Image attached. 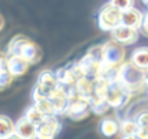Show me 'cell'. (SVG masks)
Returning <instances> with one entry per match:
<instances>
[{
    "instance_id": "1",
    "label": "cell",
    "mask_w": 148,
    "mask_h": 139,
    "mask_svg": "<svg viewBox=\"0 0 148 139\" xmlns=\"http://www.w3.org/2000/svg\"><path fill=\"white\" fill-rule=\"evenodd\" d=\"M145 78H147V72L138 69L135 65L130 62H125L121 67H119V76L118 80L128 89V92L132 96L143 93L147 86H145Z\"/></svg>"
},
{
    "instance_id": "2",
    "label": "cell",
    "mask_w": 148,
    "mask_h": 139,
    "mask_svg": "<svg viewBox=\"0 0 148 139\" xmlns=\"http://www.w3.org/2000/svg\"><path fill=\"white\" fill-rule=\"evenodd\" d=\"M6 56H20L26 59L30 65H33L40 59V49L26 36L19 35L9 42L6 49Z\"/></svg>"
},
{
    "instance_id": "3",
    "label": "cell",
    "mask_w": 148,
    "mask_h": 139,
    "mask_svg": "<svg viewBox=\"0 0 148 139\" xmlns=\"http://www.w3.org/2000/svg\"><path fill=\"white\" fill-rule=\"evenodd\" d=\"M125 46L111 39L102 45V66L109 69H119L125 63Z\"/></svg>"
},
{
    "instance_id": "4",
    "label": "cell",
    "mask_w": 148,
    "mask_h": 139,
    "mask_svg": "<svg viewBox=\"0 0 148 139\" xmlns=\"http://www.w3.org/2000/svg\"><path fill=\"white\" fill-rule=\"evenodd\" d=\"M59 86V80L56 78V73L52 70H43L40 72L38 78V83L33 88L32 99L33 103H38L43 99H49V95Z\"/></svg>"
},
{
    "instance_id": "5",
    "label": "cell",
    "mask_w": 148,
    "mask_h": 139,
    "mask_svg": "<svg viewBox=\"0 0 148 139\" xmlns=\"http://www.w3.org/2000/svg\"><path fill=\"white\" fill-rule=\"evenodd\" d=\"M122 25V12L112 6L109 1L103 4L98 12V26L105 32H114Z\"/></svg>"
},
{
    "instance_id": "6",
    "label": "cell",
    "mask_w": 148,
    "mask_h": 139,
    "mask_svg": "<svg viewBox=\"0 0 148 139\" xmlns=\"http://www.w3.org/2000/svg\"><path fill=\"white\" fill-rule=\"evenodd\" d=\"M131 97H132V95L128 92V89L119 80L112 82L105 95V100L108 102V105L115 109H121V108L127 106L130 103Z\"/></svg>"
},
{
    "instance_id": "7",
    "label": "cell",
    "mask_w": 148,
    "mask_h": 139,
    "mask_svg": "<svg viewBox=\"0 0 148 139\" xmlns=\"http://www.w3.org/2000/svg\"><path fill=\"white\" fill-rule=\"evenodd\" d=\"M62 129V123L58 116H46L38 126V139H55Z\"/></svg>"
},
{
    "instance_id": "8",
    "label": "cell",
    "mask_w": 148,
    "mask_h": 139,
    "mask_svg": "<svg viewBox=\"0 0 148 139\" xmlns=\"http://www.w3.org/2000/svg\"><path fill=\"white\" fill-rule=\"evenodd\" d=\"M78 63L86 78L98 79L101 76V72H102V60L101 59H97V57L91 56L89 53H86L81 60H78Z\"/></svg>"
},
{
    "instance_id": "9",
    "label": "cell",
    "mask_w": 148,
    "mask_h": 139,
    "mask_svg": "<svg viewBox=\"0 0 148 139\" xmlns=\"http://www.w3.org/2000/svg\"><path fill=\"white\" fill-rule=\"evenodd\" d=\"M89 113H91V100L84 99L75 103H69L65 116H68L72 121H84L89 116Z\"/></svg>"
},
{
    "instance_id": "10",
    "label": "cell",
    "mask_w": 148,
    "mask_h": 139,
    "mask_svg": "<svg viewBox=\"0 0 148 139\" xmlns=\"http://www.w3.org/2000/svg\"><path fill=\"white\" fill-rule=\"evenodd\" d=\"M111 35H112V40H115L116 43H119L122 46H127V45H132V43H135L138 40L140 30L131 29V27H127V26H122L121 25Z\"/></svg>"
},
{
    "instance_id": "11",
    "label": "cell",
    "mask_w": 148,
    "mask_h": 139,
    "mask_svg": "<svg viewBox=\"0 0 148 139\" xmlns=\"http://www.w3.org/2000/svg\"><path fill=\"white\" fill-rule=\"evenodd\" d=\"M49 100L53 103L56 115H65L66 109H68V88L59 85L53 92L49 95Z\"/></svg>"
},
{
    "instance_id": "12",
    "label": "cell",
    "mask_w": 148,
    "mask_h": 139,
    "mask_svg": "<svg viewBox=\"0 0 148 139\" xmlns=\"http://www.w3.org/2000/svg\"><path fill=\"white\" fill-rule=\"evenodd\" d=\"M16 135L22 139H38V126L22 116L16 121Z\"/></svg>"
},
{
    "instance_id": "13",
    "label": "cell",
    "mask_w": 148,
    "mask_h": 139,
    "mask_svg": "<svg viewBox=\"0 0 148 139\" xmlns=\"http://www.w3.org/2000/svg\"><path fill=\"white\" fill-rule=\"evenodd\" d=\"M143 22H144V13L140 9L132 7L130 10L122 12V26L140 30L143 26Z\"/></svg>"
},
{
    "instance_id": "14",
    "label": "cell",
    "mask_w": 148,
    "mask_h": 139,
    "mask_svg": "<svg viewBox=\"0 0 148 139\" xmlns=\"http://www.w3.org/2000/svg\"><path fill=\"white\" fill-rule=\"evenodd\" d=\"M56 78H58V80H59V85H62V86H65V88H75V85L78 83V76L75 75V72H73V69H72V66L71 65H68V66H65V67H60V69H58L56 72Z\"/></svg>"
},
{
    "instance_id": "15",
    "label": "cell",
    "mask_w": 148,
    "mask_h": 139,
    "mask_svg": "<svg viewBox=\"0 0 148 139\" xmlns=\"http://www.w3.org/2000/svg\"><path fill=\"white\" fill-rule=\"evenodd\" d=\"M7 67H9L10 73L16 78V76L25 75L29 70L30 63L20 56H7Z\"/></svg>"
},
{
    "instance_id": "16",
    "label": "cell",
    "mask_w": 148,
    "mask_h": 139,
    "mask_svg": "<svg viewBox=\"0 0 148 139\" xmlns=\"http://www.w3.org/2000/svg\"><path fill=\"white\" fill-rule=\"evenodd\" d=\"M99 132L105 138H114L119 134V122L114 118H103L99 123Z\"/></svg>"
},
{
    "instance_id": "17",
    "label": "cell",
    "mask_w": 148,
    "mask_h": 139,
    "mask_svg": "<svg viewBox=\"0 0 148 139\" xmlns=\"http://www.w3.org/2000/svg\"><path fill=\"white\" fill-rule=\"evenodd\" d=\"M131 63L148 73V47H138L131 55Z\"/></svg>"
},
{
    "instance_id": "18",
    "label": "cell",
    "mask_w": 148,
    "mask_h": 139,
    "mask_svg": "<svg viewBox=\"0 0 148 139\" xmlns=\"http://www.w3.org/2000/svg\"><path fill=\"white\" fill-rule=\"evenodd\" d=\"M75 89L82 96H85L86 99L91 100V97L95 95V79H91V78L85 76V78L78 80V83L75 85Z\"/></svg>"
},
{
    "instance_id": "19",
    "label": "cell",
    "mask_w": 148,
    "mask_h": 139,
    "mask_svg": "<svg viewBox=\"0 0 148 139\" xmlns=\"http://www.w3.org/2000/svg\"><path fill=\"white\" fill-rule=\"evenodd\" d=\"M138 131H140V126L135 119L127 118L119 122V134L122 136H137Z\"/></svg>"
},
{
    "instance_id": "20",
    "label": "cell",
    "mask_w": 148,
    "mask_h": 139,
    "mask_svg": "<svg viewBox=\"0 0 148 139\" xmlns=\"http://www.w3.org/2000/svg\"><path fill=\"white\" fill-rule=\"evenodd\" d=\"M16 134V123L6 115H0V138L6 139Z\"/></svg>"
},
{
    "instance_id": "21",
    "label": "cell",
    "mask_w": 148,
    "mask_h": 139,
    "mask_svg": "<svg viewBox=\"0 0 148 139\" xmlns=\"http://www.w3.org/2000/svg\"><path fill=\"white\" fill-rule=\"evenodd\" d=\"M109 105L103 97H99L97 95H94L91 97V112L95 115H105L109 110Z\"/></svg>"
},
{
    "instance_id": "22",
    "label": "cell",
    "mask_w": 148,
    "mask_h": 139,
    "mask_svg": "<svg viewBox=\"0 0 148 139\" xmlns=\"http://www.w3.org/2000/svg\"><path fill=\"white\" fill-rule=\"evenodd\" d=\"M26 119H29L32 123H35L36 126H39L43 121H45V115L36 108V105H32V106H29L27 109H26V112H25V115H23Z\"/></svg>"
},
{
    "instance_id": "23",
    "label": "cell",
    "mask_w": 148,
    "mask_h": 139,
    "mask_svg": "<svg viewBox=\"0 0 148 139\" xmlns=\"http://www.w3.org/2000/svg\"><path fill=\"white\" fill-rule=\"evenodd\" d=\"M33 105H36V108L45 116H58L56 115V110H55V106H53V103L50 102L49 99H43V100H40L38 103H33Z\"/></svg>"
},
{
    "instance_id": "24",
    "label": "cell",
    "mask_w": 148,
    "mask_h": 139,
    "mask_svg": "<svg viewBox=\"0 0 148 139\" xmlns=\"http://www.w3.org/2000/svg\"><path fill=\"white\" fill-rule=\"evenodd\" d=\"M134 1L135 0H109V3L112 6H115L116 9H119L121 12H125V10H130L134 7Z\"/></svg>"
},
{
    "instance_id": "25",
    "label": "cell",
    "mask_w": 148,
    "mask_h": 139,
    "mask_svg": "<svg viewBox=\"0 0 148 139\" xmlns=\"http://www.w3.org/2000/svg\"><path fill=\"white\" fill-rule=\"evenodd\" d=\"M134 119L137 121L140 128H148V110H143V112L137 113V116Z\"/></svg>"
},
{
    "instance_id": "26",
    "label": "cell",
    "mask_w": 148,
    "mask_h": 139,
    "mask_svg": "<svg viewBox=\"0 0 148 139\" xmlns=\"http://www.w3.org/2000/svg\"><path fill=\"white\" fill-rule=\"evenodd\" d=\"M140 32H141L144 36H147L148 37V12L147 13H144V22H143V26H141Z\"/></svg>"
},
{
    "instance_id": "27",
    "label": "cell",
    "mask_w": 148,
    "mask_h": 139,
    "mask_svg": "<svg viewBox=\"0 0 148 139\" xmlns=\"http://www.w3.org/2000/svg\"><path fill=\"white\" fill-rule=\"evenodd\" d=\"M138 139H148V128H140L138 134H137Z\"/></svg>"
},
{
    "instance_id": "28",
    "label": "cell",
    "mask_w": 148,
    "mask_h": 139,
    "mask_svg": "<svg viewBox=\"0 0 148 139\" xmlns=\"http://www.w3.org/2000/svg\"><path fill=\"white\" fill-rule=\"evenodd\" d=\"M3 26H4V19H3V16L0 14V30L3 29Z\"/></svg>"
},
{
    "instance_id": "29",
    "label": "cell",
    "mask_w": 148,
    "mask_h": 139,
    "mask_svg": "<svg viewBox=\"0 0 148 139\" xmlns=\"http://www.w3.org/2000/svg\"><path fill=\"white\" fill-rule=\"evenodd\" d=\"M6 139H22V138H20V136H17V135L14 134V135H12V136H9V138H6Z\"/></svg>"
},
{
    "instance_id": "30",
    "label": "cell",
    "mask_w": 148,
    "mask_h": 139,
    "mask_svg": "<svg viewBox=\"0 0 148 139\" xmlns=\"http://www.w3.org/2000/svg\"><path fill=\"white\" fill-rule=\"evenodd\" d=\"M121 139H138L137 136H122Z\"/></svg>"
},
{
    "instance_id": "31",
    "label": "cell",
    "mask_w": 148,
    "mask_h": 139,
    "mask_svg": "<svg viewBox=\"0 0 148 139\" xmlns=\"http://www.w3.org/2000/svg\"><path fill=\"white\" fill-rule=\"evenodd\" d=\"M4 57H6V53H3V52L0 50V60H1V59H4Z\"/></svg>"
},
{
    "instance_id": "32",
    "label": "cell",
    "mask_w": 148,
    "mask_h": 139,
    "mask_svg": "<svg viewBox=\"0 0 148 139\" xmlns=\"http://www.w3.org/2000/svg\"><path fill=\"white\" fill-rule=\"evenodd\" d=\"M145 86H147V91H148V73H147V78H145Z\"/></svg>"
},
{
    "instance_id": "33",
    "label": "cell",
    "mask_w": 148,
    "mask_h": 139,
    "mask_svg": "<svg viewBox=\"0 0 148 139\" xmlns=\"http://www.w3.org/2000/svg\"><path fill=\"white\" fill-rule=\"evenodd\" d=\"M143 3H144V4H145V6L148 7V0H143Z\"/></svg>"
},
{
    "instance_id": "34",
    "label": "cell",
    "mask_w": 148,
    "mask_h": 139,
    "mask_svg": "<svg viewBox=\"0 0 148 139\" xmlns=\"http://www.w3.org/2000/svg\"><path fill=\"white\" fill-rule=\"evenodd\" d=\"M0 139H1V138H0Z\"/></svg>"
}]
</instances>
